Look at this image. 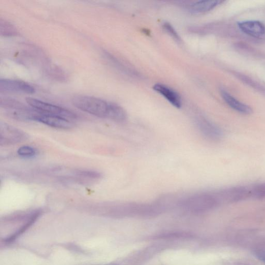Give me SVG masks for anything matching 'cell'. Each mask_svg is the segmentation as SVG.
<instances>
[{"mask_svg": "<svg viewBox=\"0 0 265 265\" xmlns=\"http://www.w3.org/2000/svg\"><path fill=\"white\" fill-rule=\"evenodd\" d=\"M74 107L86 113L102 118L112 120L116 104L87 95H77L72 99Z\"/></svg>", "mask_w": 265, "mask_h": 265, "instance_id": "1", "label": "cell"}, {"mask_svg": "<svg viewBox=\"0 0 265 265\" xmlns=\"http://www.w3.org/2000/svg\"><path fill=\"white\" fill-rule=\"evenodd\" d=\"M26 101L30 107L45 114L60 117L68 120L75 119L77 116L69 110L44 101L32 98L27 97Z\"/></svg>", "mask_w": 265, "mask_h": 265, "instance_id": "2", "label": "cell"}, {"mask_svg": "<svg viewBox=\"0 0 265 265\" xmlns=\"http://www.w3.org/2000/svg\"><path fill=\"white\" fill-rule=\"evenodd\" d=\"M29 138L25 132L5 122L0 124V145L10 146L22 142Z\"/></svg>", "mask_w": 265, "mask_h": 265, "instance_id": "3", "label": "cell"}, {"mask_svg": "<svg viewBox=\"0 0 265 265\" xmlns=\"http://www.w3.org/2000/svg\"><path fill=\"white\" fill-rule=\"evenodd\" d=\"M32 121L42 123L46 125L60 128L70 129L73 126V123L67 119L44 113L34 109Z\"/></svg>", "mask_w": 265, "mask_h": 265, "instance_id": "4", "label": "cell"}, {"mask_svg": "<svg viewBox=\"0 0 265 265\" xmlns=\"http://www.w3.org/2000/svg\"><path fill=\"white\" fill-rule=\"evenodd\" d=\"M0 91L2 92H17L33 94L35 88L25 82L15 79H2L0 80Z\"/></svg>", "mask_w": 265, "mask_h": 265, "instance_id": "5", "label": "cell"}, {"mask_svg": "<svg viewBox=\"0 0 265 265\" xmlns=\"http://www.w3.org/2000/svg\"><path fill=\"white\" fill-rule=\"evenodd\" d=\"M240 29L245 34L255 38L265 35V26L257 20H248L238 23Z\"/></svg>", "mask_w": 265, "mask_h": 265, "instance_id": "6", "label": "cell"}, {"mask_svg": "<svg viewBox=\"0 0 265 265\" xmlns=\"http://www.w3.org/2000/svg\"><path fill=\"white\" fill-rule=\"evenodd\" d=\"M153 88L164 96L175 108L180 109L181 107V98L178 93L173 89L161 84H155Z\"/></svg>", "mask_w": 265, "mask_h": 265, "instance_id": "7", "label": "cell"}, {"mask_svg": "<svg viewBox=\"0 0 265 265\" xmlns=\"http://www.w3.org/2000/svg\"><path fill=\"white\" fill-rule=\"evenodd\" d=\"M197 125L202 134L211 140H218L222 134L221 130L208 120L200 119L198 120Z\"/></svg>", "mask_w": 265, "mask_h": 265, "instance_id": "8", "label": "cell"}, {"mask_svg": "<svg viewBox=\"0 0 265 265\" xmlns=\"http://www.w3.org/2000/svg\"><path fill=\"white\" fill-rule=\"evenodd\" d=\"M221 95L225 102L235 111L240 113L249 115L252 113L249 106L237 100L225 90H221Z\"/></svg>", "mask_w": 265, "mask_h": 265, "instance_id": "9", "label": "cell"}, {"mask_svg": "<svg viewBox=\"0 0 265 265\" xmlns=\"http://www.w3.org/2000/svg\"><path fill=\"white\" fill-rule=\"evenodd\" d=\"M222 2L216 0H208L197 2L190 7V11L194 13H202L214 9Z\"/></svg>", "mask_w": 265, "mask_h": 265, "instance_id": "10", "label": "cell"}, {"mask_svg": "<svg viewBox=\"0 0 265 265\" xmlns=\"http://www.w3.org/2000/svg\"><path fill=\"white\" fill-rule=\"evenodd\" d=\"M0 32L2 36L6 37L16 36L18 32L15 26L10 22L5 20H1L0 22Z\"/></svg>", "mask_w": 265, "mask_h": 265, "instance_id": "11", "label": "cell"}, {"mask_svg": "<svg viewBox=\"0 0 265 265\" xmlns=\"http://www.w3.org/2000/svg\"><path fill=\"white\" fill-rule=\"evenodd\" d=\"M17 154L23 158H30L36 156L37 151L34 147L24 146L20 147L18 149Z\"/></svg>", "mask_w": 265, "mask_h": 265, "instance_id": "12", "label": "cell"}, {"mask_svg": "<svg viewBox=\"0 0 265 265\" xmlns=\"http://www.w3.org/2000/svg\"><path fill=\"white\" fill-rule=\"evenodd\" d=\"M164 28L165 29V31L174 39H175L176 41H180V38L178 36V34L175 30V29L173 28V26H172L171 24H170L169 23H165L163 25Z\"/></svg>", "mask_w": 265, "mask_h": 265, "instance_id": "13", "label": "cell"}, {"mask_svg": "<svg viewBox=\"0 0 265 265\" xmlns=\"http://www.w3.org/2000/svg\"><path fill=\"white\" fill-rule=\"evenodd\" d=\"M77 174L83 177L94 179L99 178L101 176V174L98 172L88 171H79Z\"/></svg>", "mask_w": 265, "mask_h": 265, "instance_id": "14", "label": "cell"}, {"mask_svg": "<svg viewBox=\"0 0 265 265\" xmlns=\"http://www.w3.org/2000/svg\"><path fill=\"white\" fill-rule=\"evenodd\" d=\"M264 261H265V257H264Z\"/></svg>", "mask_w": 265, "mask_h": 265, "instance_id": "15", "label": "cell"}]
</instances>
